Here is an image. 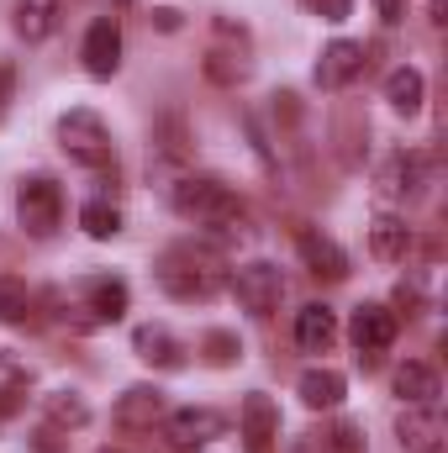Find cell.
Masks as SVG:
<instances>
[{
	"mask_svg": "<svg viewBox=\"0 0 448 453\" xmlns=\"http://www.w3.org/2000/svg\"><path fill=\"white\" fill-rule=\"evenodd\" d=\"M153 274H158V290L169 301H185V306L212 301L227 285V269L212 242H174V248H164L158 264H153Z\"/></svg>",
	"mask_w": 448,
	"mask_h": 453,
	"instance_id": "6da1fadb",
	"label": "cell"
},
{
	"mask_svg": "<svg viewBox=\"0 0 448 453\" xmlns=\"http://www.w3.org/2000/svg\"><path fill=\"white\" fill-rule=\"evenodd\" d=\"M58 148H64V153H69L80 169H96V174L116 169L112 127H106L101 116L90 111V106H74V111L58 116Z\"/></svg>",
	"mask_w": 448,
	"mask_h": 453,
	"instance_id": "7a4b0ae2",
	"label": "cell"
},
{
	"mask_svg": "<svg viewBox=\"0 0 448 453\" xmlns=\"http://www.w3.org/2000/svg\"><path fill=\"white\" fill-rule=\"evenodd\" d=\"M16 222H21L27 237H53L58 222H64V190H58V180L27 174L16 185Z\"/></svg>",
	"mask_w": 448,
	"mask_h": 453,
	"instance_id": "3957f363",
	"label": "cell"
},
{
	"mask_svg": "<svg viewBox=\"0 0 448 453\" xmlns=\"http://www.w3.org/2000/svg\"><path fill=\"white\" fill-rule=\"evenodd\" d=\"M227 285H232L237 306H243V311H253V317H269V311L285 301V274H280L274 264H264V258H253V264H237Z\"/></svg>",
	"mask_w": 448,
	"mask_h": 453,
	"instance_id": "277c9868",
	"label": "cell"
},
{
	"mask_svg": "<svg viewBox=\"0 0 448 453\" xmlns=\"http://www.w3.org/2000/svg\"><path fill=\"white\" fill-rule=\"evenodd\" d=\"M158 427H164L169 449H180V453L206 449V443H217V438L227 433L222 411H212V406H185V411H169V417H164Z\"/></svg>",
	"mask_w": 448,
	"mask_h": 453,
	"instance_id": "5b68a950",
	"label": "cell"
},
{
	"mask_svg": "<svg viewBox=\"0 0 448 453\" xmlns=\"http://www.w3.org/2000/svg\"><path fill=\"white\" fill-rule=\"evenodd\" d=\"M164 417H169V401H164L158 385H132V390H121V401H116V411H112V422L121 433H153Z\"/></svg>",
	"mask_w": 448,
	"mask_h": 453,
	"instance_id": "8992f818",
	"label": "cell"
},
{
	"mask_svg": "<svg viewBox=\"0 0 448 453\" xmlns=\"http://www.w3.org/2000/svg\"><path fill=\"white\" fill-rule=\"evenodd\" d=\"M369 69V48L364 42H348V37H333L317 58V85L322 90H348L359 74Z\"/></svg>",
	"mask_w": 448,
	"mask_h": 453,
	"instance_id": "52a82bcc",
	"label": "cell"
},
{
	"mask_svg": "<svg viewBox=\"0 0 448 453\" xmlns=\"http://www.w3.org/2000/svg\"><path fill=\"white\" fill-rule=\"evenodd\" d=\"M80 58H85V74L90 80H112L116 69H121V21L116 16H96L90 21Z\"/></svg>",
	"mask_w": 448,
	"mask_h": 453,
	"instance_id": "ba28073f",
	"label": "cell"
},
{
	"mask_svg": "<svg viewBox=\"0 0 448 453\" xmlns=\"http://www.w3.org/2000/svg\"><path fill=\"white\" fill-rule=\"evenodd\" d=\"M396 438L406 453H448V422L438 417V406H406Z\"/></svg>",
	"mask_w": 448,
	"mask_h": 453,
	"instance_id": "9c48e42d",
	"label": "cell"
},
{
	"mask_svg": "<svg viewBox=\"0 0 448 453\" xmlns=\"http://www.w3.org/2000/svg\"><path fill=\"white\" fill-rule=\"evenodd\" d=\"M237 433H243V449L248 453H274V438H280V411L269 395H248L243 411H237Z\"/></svg>",
	"mask_w": 448,
	"mask_h": 453,
	"instance_id": "30bf717a",
	"label": "cell"
},
{
	"mask_svg": "<svg viewBox=\"0 0 448 453\" xmlns=\"http://www.w3.org/2000/svg\"><path fill=\"white\" fill-rule=\"evenodd\" d=\"M296 248H301V264H306L317 280H328V285L348 280V253L337 248L328 232H317V226H301V232H296Z\"/></svg>",
	"mask_w": 448,
	"mask_h": 453,
	"instance_id": "8fae6325",
	"label": "cell"
},
{
	"mask_svg": "<svg viewBox=\"0 0 448 453\" xmlns=\"http://www.w3.org/2000/svg\"><path fill=\"white\" fill-rule=\"evenodd\" d=\"M396 327H401V317H396L390 306L364 301V306L353 311V322H348V338H353L359 353H385V348L396 342Z\"/></svg>",
	"mask_w": 448,
	"mask_h": 453,
	"instance_id": "7c38bea8",
	"label": "cell"
},
{
	"mask_svg": "<svg viewBox=\"0 0 448 453\" xmlns=\"http://www.w3.org/2000/svg\"><path fill=\"white\" fill-rule=\"evenodd\" d=\"M422 185H428V158H422V153H390V158L380 164V196H390V201H417Z\"/></svg>",
	"mask_w": 448,
	"mask_h": 453,
	"instance_id": "4fadbf2b",
	"label": "cell"
},
{
	"mask_svg": "<svg viewBox=\"0 0 448 453\" xmlns=\"http://www.w3.org/2000/svg\"><path fill=\"white\" fill-rule=\"evenodd\" d=\"M127 306H132L127 280H116V274H90L85 280V311H90V322H121Z\"/></svg>",
	"mask_w": 448,
	"mask_h": 453,
	"instance_id": "5bb4252c",
	"label": "cell"
},
{
	"mask_svg": "<svg viewBox=\"0 0 448 453\" xmlns=\"http://www.w3.org/2000/svg\"><path fill=\"white\" fill-rule=\"evenodd\" d=\"M333 148L343 169H359L364 164V148H369V121L359 106H337L333 111Z\"/></svg>",
	"mask_w": 448,
	"mask_h": 453,
	"instance_id": "9a60e30c",
	"label": "cell"
},
{
	"mask_svg": "<svg viewBox=\"0 0 448 453\" xmlns=\"http://www.w3.org/2000/svg\"><path fill=\"white\" fill-rule=\"evenodd\" d=\"M58 21H64V0H16V16H11L21 42H48Z\"/></svg>",
	"mask_w": 448,
	"mask_h": 453,
	"instance_id": "2e32d148",
	"label": "cell"
},
{
	"mask_svg": "<svg viewBox=\"0 0 448 453\" xmlns=\"http://www.w3.org/2000/svg\"><path fill=\"white\" fill-rule=\"evenodd\" d=\"M153 153H158V158H169V164L196 158V137H190L185 111H164L158 121H153Z\"/></svg>",
	"mask_w": 448,
	"mask_h": 453,
	"instance_id": "e0dca14e",
	"label": "cell"
},
{
	"mask_svg": "<svg viewBox=\"0 0 448 453\" xmlns=\"http://www.w3.org/2000/svg\"><path fill=\"white\" fill-rule=\"evenodd\" d=\"M396 395L406 401V406H438V395H444V380H438V369L433 364H401L396 369Z\"/></svg>",
	"mask_w": 448,
	"mask_h": 453,
	"instance_id": "ac0fdd59",
	"label": "cell"
},
{
	"mask_svg": "<svg viewBox=\"0 0 448 453\" xmlns=\"http://www.w3.org/2000/svg\"><path fill=\"white\" fill-rule=\"evenodd\" d=\"M296 342H301L306 353H328L337 342V311L333 306H322V301L301 306V317H296Z\"/></svg>",
	"mask_w": 448,
	"mask_h": 453,
	"instance_id": "d6986e66",
	"label": "cell"
},
{
	"mask_svg": "<svg viewBox=\"0 0 448 453\" xmlns=\"http://www.w3.org/2000/svg\"><path fill=\"white\" fill-rule=\"evenodd\" d=\"M132 348H137V358L153 364V369H180V364H185V342L174 338L169 327H137V333H132Z\"/></svg>",
	"mask_w": 448,
	"mask_h": 453,
	"instance_id": "ffe728a7",
	"label": "cell"
},
{
	"mask_svg": "<svg viewBox=\"0 0 448 453\" xmlns=\"http://www.w3.org/2000/svg\"><path fill=\"white\" fill-rule=\"evenodd\" d=\"M296 390H301V406H312V411H337L343 395H348V380H343L337 369H306Z\"/></svg>",
	"mask_w": 448,
	"mask_h": 453,
	"instance_id": "44dd1931",
	"label": "cell"
},
{
	"mask_svg": "<svg viewBox=\"0 0 448 453\" xmlns=\"http://www.w3.org/2000/svg\"><path fill=\"white\" fill-rule=\"evenodd\" d=\"M422 96H428V80H422L412 64H401V69H390V74H385V101H390V111L417 116V111H422Z\"/></svg>",
	"mask_w": 448,
	"mask_h": 453,
	"instance_id": "7402d4cb",
	"label": "cell"
},
{
	"mask_svg": "<svg viewBox=\"0 0 448 453\" xmlns=\"http://www.w3.org/2000/svg\"><path fill=\"white\" fill-rule=\"evenodd\" d=\"M406 248H412V226L401 222V217H375V222H369V253H375L380 264L406 258Z\"/></svg>",
	"mask_w": 448,
	"mask_h": 453,
	"instance_id": "603a6c76",
	"label": "cell"
},
{
	"mask_svg": "<svg viewBox=\"0 0 448 453\" xmlns=\"http://www.w3.org/2000/svg\"><path fill=\"white\" fill-rule=\"evenodd\" d=\"M0 322H5V327L37 322V296H32L27 280H16V274H0Z\"/></svg>",
	"mask_w": 448,
	"mask_h": 453,
	"instance_id": "cb8c5ba5",
	"label": "cell"
},
{
	"mask_svg": "<svg viewBox=\"0 0 448 453\" xmlns=\"http://www.w3.org/2000/svg\"><path fill=\"white\" fill-rule=\"evenodd\" d=\"M201 69H206L212 85H227V90H237V85L248 80V58H243V53H227V48H212V53L201 58Z\"/></svg>",
	"mask_w": 448,
	"mask_h": 453,
	"instance_id": "d4e9b609",
	"label": "cell"
},
{
	"mask_svg": "<svg viewBox=\"0 0 448 453\" xmlns=\"http://www.w3.org/2000/svg\"><path fill=\"white\" fill-rule=\"evenodd\" d=\"M42 406H48V422H53V427H64V433H74V427H85V422H90V406H85L74 390H53Z\"/></svg>",
	"mask_w": 448,
	"mask_h": 453,
	"instance_id": "484cf974",
	"label": "cell"
},
{
	"mask_svg": "<svg viewBox=\"0 0 448 453\" xmlns=\"http://www.w3.org/2000/svg\"><path fill=\"white\" fill-rule=\"evenodd\" d=\"M80 226H85V237L112 242L116 232H121V211H116L112 201H85V206H80Z\"/></svg>",
	"mask_w": 448,
	"mask_h": 453,
	"instance_id": "4316f807",
	"label": "cell"
},
{
	"mask_svg": "<svg viewBox=\"0 0 448 453\" xmlns=\"http://www.w3.org/2000/svg\"><path fill=\"white\" fill-rule=\"evenodd\" d=\"M201 353H206V364H217V369H227V364H237L243 342H237V333H227V327H212V333L201 338Z\"/></svg>",
	"mask_w": 448,
	"mask_h": 453,
	"instance_id": "83f0119b",
	"label": "cell"
},
{
	"mask_svg": "<svg viewBox=\"0 0 448 453\" xmlns=\"http://www.w3.org/2000/svg\"><path fill=\"white\" fill-rule=\"evenodd\" d=\"M322 453H369L364 427H359V422H333V427L322 433Z\"/></svg>",
	"mask_w": 448,
	"mask_h": 453,
	"instance_id": "f1b7e54d",
	"label": "cell"
},
{
	"mask_svg": "<svg viewBox=\"0 0 448 453\" xmlns=\"http://www.w3.org/2000/svg\"><path fill=\"white\" fill-rule=\"evenodd\" d=\"M32 449H37V453H69V438H64V427H53V422H48V427L32 438Z\"/></svg>",
	"mask_w": 448,
	"mask_h": 453,
	"instance_id": "f546056e",
	"label": "cell"
},
{
	"mask_svg": "<svg viewBox=\"0 0 448 453\" xmlns=\"http://www.w3.org/2000/svg\"><path fill=\"white\" fill-rule=\"evenodd\" d=\"M306 5H312L322 21H348V16H353V0H306Z\"/></svg>",
	"mask_w": 448,
	"mask_h": 453,
	"instance_id": "4dcf8cb0",
	"label": "cell"
},
{
	"mask_svg": "<svg viewBox=\"0 0 448 453\" xmlns=\"http://www.w3.org/2000/svg\"><path fill=\"white\" fill-rule=\"evenodd\" d=\"M11 96H16V64L0 58V121H5V111H11Z\"/></svg>",
	"mask_w": 448,
	"mask_h": 453,
	"instance_id": "1f68e13d",
	"label": "cell"
},
{
	"mask_svg": "<svg viewBox=\"0 0 448 453\" xmlns=\"http://www.w3.org/2000/svg\"><path fill=\"white\" fill-rule=\"evenodd\" d=\"M21 406H27V395H21L16 385H0V422H5V417H16Z\"/></svg>",
	"mask_w": 448,
	"mask_h": 453,
	"instance_id": "d6a6232c",
	"label": "cell"
},
{
	"mask_svg": "<svg viewBox=\"0 0 448 453\" xmlns=\"http://www.w3.org/2000/svg\"><path fill=\"white\" fill-rule=\"evenodd\" d=\"M153 27H158V32H180V11H174V5H158V11H153Z\"/></svg>",
	"mask_w": 448,
	"mask_h": 453,
	"instance_id": "836d02e7",
	"label": "cell"
},
{
	"mask_svg": "<svg viewBox=\"0 0 448 453\" xmlns=\"http://www.w3.org/2000/svg\"><path fill=\"white\" fill-rule=\"evenodd\" d=\"M375 11H380V21H385V27H396V21H401V0H375Z\"/></svg>",
	"mask_w": 448,
	"mask_h": 453,
	"instance_id": "e575fe53",
	"label": "cell"
},
{
	"mask_svg": "<svg viewBox=\"0 0 448 453\" xmlns=\"http://www.w3.org/2000/svg\"><path fill=\"white\" fill-rule=\"evenodd\" d=\"M96 453H121V449H96Z\"/></svg>",
	"mask_w": 448,
	"mask_h": 453,
	"instance_id": "d590c367",
	"label": "cell"
}]
</instances>
